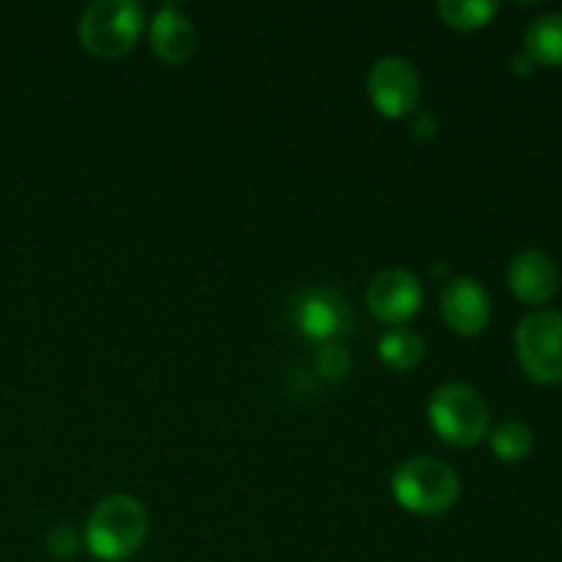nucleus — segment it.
Masks as SVG:
<instances>
[{
	"instance_id": "1",
	"label": "nucleus",
	"mask_w": 562,
	"mask_h": 562,
	"mask_svg": "<svg viewBox=\"0 0 562 562\" xmlns=\"http://www.w3.org/2000/svg\"><path fill=\"white\" fill-rule=\"evenodd\" d=\"M148 536V514L140 499L130 494L104 497L88 516L86 543L88 552L102 562H124L143 547Z\"/></svg>"
},
{
	"instance_id": "2",
	"label": "nucleus",
	"mask_w": 562,
	"mask_h": 562,
	"mask_svg": "<svg viewBox=\"0 0 562 562\" xmlns=\"http://www.w3.org/2000/svg\"><path fill=\"white\" fill-rule=\"evenodd\" d=\"M393 497L401 508L417 516H439L459 503V472L431 456H415L404 461L393 475Z\"/></svg>"
},
{
	"instance_id": "3",
	"label": "nucleus",
	"mask_w": 562,
	"mask_h": 562,
	"mask_svg": "<svg viewBox=\"0 0 562 562\" xmlns=\"http://www.w3.org/2000/svg\"><path fill=\"white\" fill-rule=\"evenodd\" d=\"M146 31V16L135 0H97L88 5L77 25L80 44L104 60L124 58Z\"/></svg>"
},
{
	"instance_id": "4",
	"label": "nucleus",
	"mask_w": 562,
	"mask_h": 562,
	"mask_svg": "<svg viewBox=\"0 0 562 562\" xmlns=\"http://www.w3.org/2000/svg\"><path fill=\"white\" fill-rule=\"evenodd\" d=\"M428 423L442 442L453 448H475L488 437V404L475 387L448 382L434 390L428 401Z\"/></svg>"
},
{
	"instance_id": "5",
	"label": "nucleus",
	"mask_w": 562,
	"mask_h": 562,
	"mask_svg": "<svg viewBox=\"0 0 562 562\" xmlns=\"http://www.w3.org/2000/svg\"><path fill=\"white\" fill-rule=\"evenodd\" d=\"M516 360L538 384L562 382V313L532 311L516 327Z\"/></svg>"
},
{
	"instance_id": "6",
	"label": "nucleus",
	"mask_w": 562,
	"mask_h": 562,
	"mask_svg": "<svg viewBox=\"0 0 562 562\" xmlns=\"http://www.w3.org/2000/svg\"><path fill=\"white\" fill-rule=\"evenodd\" d=\"M423 82L417 75L415 64L401 55H387L373 64L371 75H368V97H371L373 108L384 115V119H404V115H415L417 104H420Z\"/></svg>"
},
{
	"instance_id": "7",
	"label": "nucleus",
	"mask_w": 562,
	"mask_h": 562,
	"mask_svg": "<svg viewBox=\"0 0 562 562\" xmlns=\"http://www.w3.org/2000/svg\"><path fill=\"white\" fill-rule=\"evenodd\" d=\"M368 307L384 324H404L423 307V285L406 269H387L368 285Z\"/></svg>"
},
{
	"instance_id": "8",
	"label": "nucleus",
	"mask_w": 562,
	"mask_h": 562,
	"mask_svg": "<svg viewBox=\"0 0 562 562\" xmlns=\"http://www.w3.org/2000/svg\"><path fill=\"white\" fill-rule=\"evenodd\" d=\"M442 318L456 335H481L492 322V296L475 278H453L442 291Z\"/></svg>"
},
{
	"instance_id": "9",
	"label": "nucleus",
	"mask_w": 562,
	"mask_h": 562,
	"mask_svg": "<svg viewBox=\"0 0 562 562\" xmlns=\"http://www.w3.org/2000/svg\"><path fill=\"white\" fill-rule=\"evenodd\" d=\"M508 285L525 305H543L560 289L558 263L541 250H525L510 261Z\"/></svg>"
},
{
	"instance_id": "10",
	"label": "nucleus",
	"mask_w": 562,
	"mask_h": 562,
	"mask_svg": "<svg viewBox=\"0 0 562 562\" xmlns=\"http://www.w3.org/2000/svg\"><path fill=\"white\" fill-rule=\"evenodd\" d=\"M296 324L307 338L329 344L349 327V305L329 289L307 291L296 305Z\"/></svg>"
},
{
	"instance_id": "11",
	"label": "nucleus",
	"mask_w": 562,
	"mask_h": 562,
	"mask_svg": "<svg viewBox=\"0 0 562 562\" xmlns=\"http://www.w3.org/2000/svg\"><path fill=\"white\" fill-rule=\"evenodd\" d=\"M148 38L165 64H184L198 47V33L192 22L176 5H162L148 25Z\"/></svg>"
},
{
	"instance_id": "12",
	"label": "nucleus",
	"mask_w": 562,
	"mask_h": 562,
	"mask_svg": "<svg viewBox=\"0 0 562 562\" xmlns=\"http://www.w3.org/2000/svg\"><path fill=\"white\" fill-rule=\"evenodd\" d=\"M525 55L532 64L562 66V11L536 16L525 31Z\"/></svg>"
},
{
	"instance_id": "13",
	"label": "nucleus",
	"mask_w": 562,
	"mask_h": 562,
	"mask_svg": "<svg viewBox=\"0 0 562 562\" xmlns=\"http://www.w3.org/2000/svg\"><path fill=\"white\" fill-rule=\"evenodd\" d=\"M423 355H426V344L409 327L387 329L379 340V357L393 371H412V368L420 366Z\"/></svg>"
},
{
	"instance_id": "14",
	"label": "nucleus",
	"mask_w": 562,
	"mask_h": 562,
	"mask_svg": "<svg viewBox=\"0 0 562 562\" xmlns=\"http://www.w3.org/2000/svg\"><path fill=\"white\" fill-rule=\"evenodd\" d=\"M497 11L499 3H488V0H442L439 3V16L445 25L456 31H477L488 25Z\"/></svg>"
},
{
	"instance_id": "15",
	"label": "nucleus",
	"mask_w": 562,
	"mask_h": 562,
	"mask_svg": "<svg viewBox=\"0 0 562 562\" xmlns=\"http://www.w3.org/2000/svg\"><path fill=\"white\" fill-rule=\"evenodd\" d=\"M488 442H492V450L497 459L521 461L532 453L536 437H532L530 426H525L521 420H505L488 434Z\"/></svg>"
},
{
	"instance_id": "16",
	"label": "nucleus",
	"mask_w": 562,
	"mask_h": 562,
	"mask_svg": "<svg viewBox=\"0 0 562 562\" xmlns=\"http://www.w3.org/2000/svg\"><path fill=\"white\" fill-rule=\"evenodd\" d=\"M47 549L55 560H71L80 552V532L69 525H55L47 532Z\"/></svg>"
},
{
	"instance_id": "17",
	"label": "nucleus",
	"mask_w": 562,
	"mask_h": 562,
	"mask_svg": "<svg viewBox=\"0 0 562 562\" xmlns=\"http://www.w3.org/2000/svg\"><path fill=\"white\" fill-rule=\"evenodd\" d=\"M316 366H318V373H322V376L338 382V379L349 376L351 360H349V355L340 349V346L324 344V349L318 351V357H316Z\"/></svg>"
},
{
	"instance_id": "18",
	"label": "nucleus",
	"mask_w": 562,
	"mask_h": 562,
	"mask_svg": "<svg viewBox=\"0 0 562 562\" xmlns=\"http://www.w3.org/2000/svg\"><path fill=\"white\" fill-rule=\"evenodd\" d=\"M510 64H514V71H516V75H530L532 66H536V64H532V60H530V55H525V53L516 55V58L510 60Z\"/></svg>"
}]
</instances>
